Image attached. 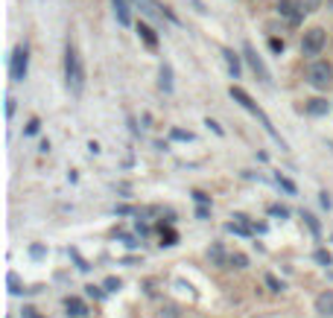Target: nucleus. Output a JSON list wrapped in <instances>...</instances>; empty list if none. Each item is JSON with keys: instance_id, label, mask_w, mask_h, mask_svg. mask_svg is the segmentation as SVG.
Wrapping results in <instances>:
<instances>
[{"instance_id": "nucleus-28", "label": "nucleus", "mask_w": 333, "mask_h": 318, "mask_svg": "<svg viewBox=\"0 0 333 318\" xmlns=\"http://www.w3.org/2000/svg\"><path fill=\"white\" fill-rule=\"evenodd\" d=\"M12 114H15V100L6 97V117H12Z\"/></svg>"}, {"instance_id": "nucleus-14", "label": "nucleus", "mask_w": 333, "mask_h": 318, "mask_svg": "<svg viewBox=\"0 0 333 318\" xmlns=\"http://www.w3.org/2000/svg\"><path fill=\"white\" fill-rule=\"evenodd\" d=\"M327 100H310L307 102V114H313V117H321V114H327Z\"/></svg>"}, {"instance_id": "nucleus-2", "label": "nucleus", "mask_w": 333, "mask_h": 318, "mask_svg": "<svg viewBox=\"0 0 333 318\" xmlns=\"http://www.w3.org/2000/svg\"><path fill=\"white\" fill-rule=\"evenodd\" d=\"M65 82L70 88V94L73 97H79L85 88V67H82V59H79V53L73 47V41H67L65 47Z\"/></svg>"}, {"instance_id": "nucleus-13", "label": "nucleus", "mask_w": 333, "mask_h": 318, "mask_svg": "<svg viewBox=\"0 0 333 318\" xmlns=\"http://www.w3.org/2000/svg\"><path fill=\"white\" fill-rule=\"evenodd\" d=\"M158 85H161V91H164V94H170V91H173V67L166 65H161V79H158Z\"/></svg>"}, {"instance_id": "nucleus-31", "label": "nucleus", "mask_w": 333, "mask_h": 318, "mask_svg": "<svg viewBox=\"0 0 333 318\" xmlns=\"http://www.w3.org/2000/svg\"><path fill=\"white\" fill-rule=\"evenodd\" d=\"M193 199L199 201V204H208V201H211V196H205V193H199V190H196V193H193Z\"/></svg>"}, {"instance_id": "nucleus-27", "label": "nucleus", "mask_w": 333, "mask_h": 318, "mask_svg": "<svg viewBox=\"0 0 333 318\" xmlns=\"http://www.w3.org/2000/svg\"><path fill=\"white\" fill-rule=\"evenodd\" d=\"M205 126H211V129H214V132L219 134V137H222V134H225V132H222V126H219L217 120H205Z\"/></svg>"}, {"instance_id": "nucleus-1", "label": "nucleus", "mask_w": 333, "mask_h": 318, "mask_svg": "<svg viewBox=\"0 0 333 318\" xmlns=\"http://www.w3.org/2000/svg\"><path fill=\"white\" fill-rule=\"evenodd\" d=\"M228 94H231V100L237 102V105H243V108H246L249 114H254V117L260 120V126L266 129V134H269V137H272V140H275V143H278V146H281V149H289V146H286V140H283L281 134L275 132V126H272V120H269L266 114H263V108H260L257 102L251 100V97H249V94H246V91H243V88H240V85H231V91H228Z\"/></svg>"}, {"instance_id": "nucleus-18", "label": "nucleus", "mask_w": 333, "mask_h": 318, "mask_svg": "<svg viewBox=\"0 0 333 318\" xmlns=\"http://www.w3.org/2000/svg\"><path fill=\"white\" fill-rule=\"evenodd\" d=\"M275 181H278V184H281L283 190H286V193H292V196H295V184H292L289 178H283L281 172H278V175H275Z\"/></svg>"}, {"instance_id": "nucleus-16", "label": "nucleus", "mask_w": 333, "mask_h": 318, "mask_svg": "<svg viewBox=\"0 0 333 318\" xmlns=\"http://www.w3.org/2000/svg\"><path fill=\"white\" fill-rule=\"evenodd\" d=\"M161 236H164V245H176L179 242V234L173 228H164V225H161Z\"/></svg>"}, {"instance_id": "nucleus-22", "label": "nucleus", "mask_w": 333, "mask_h": 318, "mask_svg": "<svg viewBox=\"0 0 333 318\" xmlns=\"http://www.w3.org/2000/svg\"><path fill=\"white\" fill-rule=\"evenodd\" d=\"M269 213H272V216H281V219L289 216V210H286V207H281V204H272V207H269Z\"/></svg>"}, {"instance_id": "nucleus-25", "label": "nucleus", "mask_w": 333, "mask_h": 318, "mask_svg": "<svg viewBox=\"0 0 333 318\" xmlns=\"http://www.w3.org/2000/svg\"><path fill=\"white\" fill-rule=\"evenodd\" d=\"M120 280H117V277H108V280H105V289H108V292H117V289H120Z\"/></svg>"}, {"instance_id": "nucleus-29", "label": "nucleus", "mask_w": 333, "mask_h": 318, "mask_svg": "<svg viewBox=\"0 0 333 318\" xmlns=\"http://www.w3.org/2000/svg\"><path fill=\"white\" fill-rule=\"evenodd\" d=\"M24 318H44V315H38V309H33V306H24Z\"/></svg>"}, {"instance_id": "nucleus-19", "label": "nucleus", "mask_w": 333, "mask_h": 318, "mask_svg": "<svg viewBox=\"0 0 333 318\" xmlns=\"http://www.w3.org/2000/svg\"><path fill=\"white\" fill-rule=\"evenodd\" d=\"M266 286L272 289V292H283V283L275 277V274H266Z\"/></svg>"}, {"instance_id": "nucleus-11", "label": "nucleus", "mask_w": 333, "mask_h": 318, "mask_svg": "<svg viewBox=\"0 0 333 318\" xmlns=\"http://www.w3.org/2000/svg\"><path fill=\"white\" fill-rule=\"evenodd\" d=\"M137 35H140V41H143L149 50H155V47H158V35H155V30H152V27H146V24H137Z\"/></svg>"}, {"instance_id": "nucleus-30", "label": "nucleus", "mask_w": 333, "mask_h": 318, "mask_svg": "<svg viewBox=\"0 0 333 318\" xmlns=\"http://www.w3.org/2000/svg\"><path fill=\"white\" fill-rule=\"evenodd\" d=\"M269 47H272L275 53H283V41H278V38H272V41H269Z\"/></svg>"}, {"instance_id": "nucleus-34", "label": "nucleus", "mask_w": 333, "mask_h": 318, "mask_svg": "<svg viewBox=\"0 0 333 318\" xmlns=\"http://www.w3.org/2000/svg\"><path fill=\"white\" fill-rule=\"evenodd\" d=\"M327 149H330V152H333V143H327Z\"/></svg>"}, {"instance_id": "nucleus-24", "label": "nucleus", "mask_w": 333, "mask_h": 318, "mask_svg": "<svg viewBox=\"0 0 333 318\" xmlns=\"http://www.w3.org/2000/svg\"><path fill=\"white\" fill-rule=\"evenodd\" d=\"M38 126H41V123H38V120H30V123H27V129H24V134H35V132H38Z\"/></svg>"}, {"instance_id": "nucleus-26", "label": "nucleus", "mask_w": 333, "mask_h": 318, "mask_svg": "<svg viewBox=\"0 0 333 318\" xmlns=\"http://www.w3.org/2000/svg\"><path fill=\"white\" fill-rule=\"evenodd\" d=\"M321 0H304V12H316Z\"/></svg>"}, {"instance_id": "nucleus-23", "label": "nucleus", "mask_w": 333, "mask_h": 318, "mask_svg": "<svg viewBox=\"0 0 333 318\" xmlns=\"http://www.w3.org/2000/svg\"><path fill=\"white\" fill-rule=\"evenodd\" d=\"M88 295H94L97 301H102V298H105V292H102L100 286H88Z\"/></svg>"}, {"instance_id": "nucleus-15", "label": "nucleus", "mask_w": 333, "mask_h": 318, "mask_svg": "<svg viewBox=\"0 0 333 318\" xmlns=\"http://www.w3.org/2000/svg\"><path fill=\"white\" fill-rule=\"evenodd\" d=\"M301 219L307 222V228L313 231V236H318V234H321V225H318V219L313 216V213H307V210H304V213H301Z\"/></svg>"}, {"instance_id": "nucleus-8", "label": "nucleus", "mask_w": 333, "mask_h": 318, "mask_svg": "<svg viewBox=\"0 0 333 318\" xmlns=\"http://www.w3.org/2000/svg\"><path fill=\"white\" fill-rule=\"evenodd\" d=\"M65 309L70 318H85L88 315V306H85V301H79V298H65Z\"/></svg>"}, {"instance_id": "nucleus-5", "label": "nucleus", "mask_w": 333, "mask_h": 318, "mask_svg": "<svg viewBox=\"0 0 333 318\" xmlns=\"http://www.w3.org/2000/svg\"><path fill=\"white\" fill-rule=\"evenodd\" d=\"M27 67H30V53H27V47H15L12 59H9V76H12V82H24V79H27Z\"/></svg>"}, {"instance_id": "nucleus-4", "label": "nucleus", "mask_w": 333, "mask_h": 318, "mask_svg": "<svg viewBox=\"0 0 333 318\" xmlns=\"http://www.w3.org/2000/svg\"><path fill=\"white\" fill-rule=\"evenodd\" d=\"M134 6H137V9H140V12H143L146 18H149V21H155V24H161L164 18H170L173 24H179V18L173 15L166 6H161L158 0H134Z\"/></svg>"}, {"instance_id": "nucleus-32", "label": "nucleus", "mask_w": 333, "mask_h": 318, "mask_svg": "<svg viewBox=\"0 0 333 318\" xmlns=\"http://www.w3.org/2000/svg\"><path fill=\"white\" fill-rule=\"evenodd\" d=\"M318 196H321V199H318V201H321V207H327V210H330V204H333L330 196H327V193H318Z\"/></svg>"}, {"instance_id": "nucleus-9", "label": "nucleus", "mask_w": 333, "mask_h": 318, "mask_svg": "<svg viewBox=\"0 0 333 318\" xmlns=\"http://www.w3.org/2000/svg\"><path fill=\"white\" fill-rule=\"evenodd\" d=\"M111 6H114L117 21H120L123 27H129V24H132V12H129V3H126V0H111Z\"/></svg>"}, {"instance_id": "nucleus-20", "label": "nucleus", "mask_w": 333, "mask_h": 318, "mask_svg": "<svg viewBox=\"0 0 333 318\" xmlns=\"http://www.w3.org/2000/svg\"><path fill=\"white\" fill-rule=\"evenodd\" d=\"M316 260L321 263V266H330V263H333L330 251H324V248H318V251H316Z\"/></svg>"}, {"instance_id": "nucleus-33", "label": "nucleus", "mask_w": 333, "mask_h": 318, "mask_svg": "<svg viewBox=\"0 0 333 318\" xmlns=\"http://www.w3.org/2000/svg\"><path fill=\"white\" fill-rule=\"evenodd\" d=\"M327 6H330V9H333V0H327Z\"/></svg>"}, {"instance_id": "nucleus-6", "label": "nucleus", "mask_w": 333, "mask_h": 318, "mask_svg": "<svg viewBox=\"0 0 333 318\" xmlns=\"http://www.w3.org/2000/svg\"><path fill=\"white\" fill-rule=\"evenodd\" d=\"M307 79H310L313 88H327L333 82V67L327 62H313L307 67Z\"/></svg>"}, {"instance_id": "nucleus-17", "label": "nucleus", "mask_w": 333, "mask_h": 318, "mask_svg": "<svg viewBox=\"0 0 333 318\" xmlns=\"http://www.w3.org/2000/svg\"><path fill=\"white\" fill-rule=\"evenodd\" d=\"M228 263H231L234 268H246V266H249V257H246V254H231V260H228Z\"/></svg>"}, {"instance_id": "nucleus-3", "label": "nucleus", "mask_w": 333, "mask_h": 318, "mask_svg": "<svg viewBox=\"0 0 333 318\" xmlns=\"http://www.w3.org/2000/svg\"><path fill=\"white\" fill-rule=\"evenodd\" d=\"M324 44H327V33H324L321 27H313V30H307L304 38H301V53H304V56H318V53L324 50Z\"/></svg>"}, {"instance_id": "nucleus-10", "label": "nucleus", "mask_w": 333, "mask_h": 318, "mask_svg": "<svg viewBox=\"0 0 333 318\" xmlns=\"http://www.w3.org/2000/svg\"><path fill=\"white\" fill-rule=\"evenodd\" d=\"M316 309L321 312V315H333V289L321 292V295L316 298Z\"/></svg>"}, {"instance_id": "nucleus-21", "label": "nucleus", "mask_w": 333, "mask_h": 318, "mask_svg": "<svg viewBox=\"0 0 333 318\" xmlns=\"http://www.w3.org/2000/svg\"><path fill=\"white\" fill-rule=\"evenodd\" d=\"M170 134H173V140H187V143L193 140V134H190V132H182V129H173Z\"/></svg>"}, {"instance_id": "nucleus-12", "label": "nucleus", "mask_w": 333, "mask_h": 318, "mask_svg": "<svg viewBox=\"0 0 333 318\" xmlns=\"http://www.w3.org/2000/svg\"><path fill=\"white\" fill-rule=\"evenodd\" d=\"M222 56H225V65H228V70H231L234 79H240V73H243V67H240V56L234 50H222Z\"/></svg>"}, {"instance_id": "nucleus-7", "label": "nucleus", "mask_w": 333, "mask_h": 318, "mask_svg": "<svg viewBox=\"0 0 333 318\" xmlns=\"http://www.w3.org/2000/svg\"><path fill=\"white\" fill-rule=\"evenodd\" d=\"M243 56H246V62L251 65V70H254V73L260 76V82H263V85H269V82H272V73H269L266 62H263V59L257 56L254 44H249V41H246V44H243Z\"/></svg>"}]
</instances>
